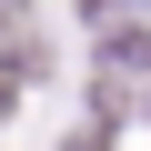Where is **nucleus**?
<instances>
[{
	"instance_id": "obj_2",
	"label": "nucleus",
	"mask_w": 151,
	"mask_h": 151,
	"mask_svg": "<svg viewBox=\"0 0 151 151\" xmlns=\"http://www.w3.org/2000/svg\"><path fill=\"white\" fill-rule=\"evenodd\" d=\"M0 30H10V20H0Z\"/></svg>"
},
{
	"instance_id": "obj_1",
	"label": "nucleus",
	"mask_w": 151,
	"mask_h": 151,
	"mask_svg": "<svg viewBox=\"0 0 151 151\" xmlns=\"http://www.w3.org/2000/svg\"><path fill=\"white\" fill-rule=\"evenodd\" d=\"M0 121H10V81H0Z\"/></svg>"
}]
</instances>
